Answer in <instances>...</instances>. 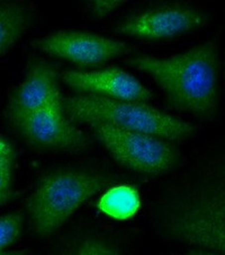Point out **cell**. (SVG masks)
I'll use <instances>...</instances> for the list:
<instances>
[{
  "label": "cell",
  "mask_w": 225,
  "mask_h": 255,
  "mask_svg": "<svg viewBox=\"0 0 225 255\" xmlns=\"http://www.w3.org/2000/svg\"><path fill=\"white\" fill-rule=\"evenodd\" d=\"M62 99L57 69L44 60H35L28 66L22 84L12 93L7 108L8 120L15 126L31 113Z\"/></svg>",
  "instance_id": "cell-9"
},
{
  "label": "cell",
  "mask_w": 225,
  "mask_h": 255,
  "mask_svg": "<svg viewBox=\"0 0 225 255\" xmlns=\"http://www.w3.org/2000/svg\"><path fill=\"white\" fill-rule=\"evenodd\" d=\"M130 67L154 80L175 108L202 119H211L218 105V53L204 43L168 58L135 56Z\"/></svg>",
  "instance_id": "cell-1"
},
{
  "label": "cell",
  "mask_w": 225,
  "mask_h": 255,
  "mask_svg": "<svg viewBox=\"0 0 225 255\" xmlns=\"http://www.w3.org/2000/svg\"><path fill=\"white\" fill-rule=\"evenodd\" d=\"M15 193L12 192V191H7V192H2L0 193V205H3V203H6L9 201L10 199L14 198Z\"/></svg>",
  "instance_id": "cell-17"
},
{
  "label": "cell",
  "mask_w": 225,
  "mask_h": 255,
  "mask_svg": "<svg viewBox=\"0 0 225 255\" xmlns=\"http://www.w3.org/2000/svg\"><path fill=\"white\" fill-rule=\"evenodd\" d=\"M0 255H29L26 251H0Z\"/></svg>",
  "instance_id": "cell-18"
},
{
  "label": "cell",
  "mask_w": 225,
  "mask_h": 255,
  "mask_svg": "<svg viewBox=\"0 0 225 255\" xmlns=\"http://www.w3.org/2000/svg\"><path fill=\"white\" fill-rule=\"evenodd\" d=\"M205 22V17L193 9L167 7L127 17L116 32L139 39H168L201 27Z\"/></svg>",
  "instance_id": "cell-10"
},
{
  "label": "cell",
  "mask_w": 225,
  "mask_h": 255,
  "mask_svg": "<svg viewBox=\"0 0 225 255\" xmlns=\"http://www.w3.org/2000/svg\"><path fill=\"white\" fill-rule=\"evenodd\" d=\"M163 229L179 243L225 255V172L177 199Z\"/></svg>",
  "instance_id": "cell-2"
},
{
  "label": "cell",
  "mask_w": 225,
  "mask_h": 255,
  "mask_svg": "<svg viewBox=\"0 0 225 255\" xmlns=\"http://www.w3.org/2000/svg\"><path fill=\"white\" fill-rule=\"evenodd\" d=\"M63 110L74 122H103L165 141H181L193 135L196 127L144 102L75 94L63 99Z\"/></svg>",
  "instance_id": "cell-3"
},
{
  "label": "cell",
  "mask_w": 225,
  "mask_h": 255,
  "mask_svg": "<svg viewBox=\"0 0 225 255\" xmlns=\"http://www.w3.org/2000/svg\"><path fill=\"white\" fill-rule=\"evenodd\" d=\"M12 128L27 142L46 149L77 151L90 143L88 135L68 118L63 99L31 113Z\"/></svg>",
  "instance_id": "cell-7"
},
{
  "label": "cell",
  "mask_w": 225,
  "mask_h": 255,
  "mask_svg": "<svg viewBox=\"0 0 225 255\" xmlns=\"http://www.w3.org/2000/svg\"><path fill=\"white\" fill-rule=\"evenodd\" d=\"M34 48L81 68L98 67L133 51L123 41L82 31H59L33 42Z\"/></svg>",
  "instance_id": "cell-6"
},
{
  "label": "cell",
  "mask_w": 225,
  "mask_h": 255,
  "mask_svg": "<svg viewBox=\"0 0 225 255\" xmlns=\"http://www.w3.org/2000/svg\"><path fill=\"white\" fill-rule=\"evenodd\" d=\"M24 228V215L14 212L0 216V251H5L22 235Z\"/></svg>",
  "instance_id": "cell-13"
},
{
  "label": "cell",
  "mask_w": 225,
  "mask_h": 255,
  "mask_svg": "<svg viewBox=\"0 0 225 255\" xmlns=\"http://www.w3.org/2000/svg\"><path fill=\"white\" fill-rule=\"evenodd\" d=\"M32 23V12L20 2L0 1V56L6 53Z\"/></svg>",
  "instance_id": "cell-11"
},
{
  "label": "cell",
  "mask_w": 225,
  "mask_h": 255,
  "mask_svg": "<svg viewBox=\"0 0 225 255\" xmlns=\"http://www.w3.org/2000/svg\"><path fill=\"white\" fill-rule=\"evenodd\" d=\"M15 152L11 144L0 135V193L10 191Z\"/></svg>",
  "instance_id": "cell-14"
},
{
  "label": "cell",
  "mask_w": 225,
  "mask_h": 255,
  "mask_svg": "<svg viewBox=\"0 0 225 255\" xmlns=\"http://www.w3.org/2000/svg\"><path fill=\"white\" fill-rule=\"evenodd\" d=\"M141 198L137 189L129 185H118L103 194L98 202V209L110 218L126 220L139 211Z\"/></svg>",
  "instance_id": "cell-12"
},
{
  "label": "cell",
  "mask_w": 225,
  "mask_h": 255,
  "mask_svg": "<svg viewBox=\"0 0 225 255\" xmlns=\"http://www.w3.org/2000/svg\"><path fill=\"white\" fill-rule=\"evenodd\" d=\"M190 255H220V254L212 253V252H207V251H205V252H195V253L190 254Z\"/></svg>",
  "instance_id": "cell-19"
},
{
  "label": "cell",
  "mask_w": 225,
  "mask_h": 255,
  "mask_svg": "<svg viewBox=\"0 0 225 255\" xmlns=\"http://www.w3.org/2000/svg\"><path fill=\"white\" fill-rule=\"evenodd\" d=\"M63 84L78 94H91L108 99L149 102L153 99L150 89L125 70L108 67L100 70H66L60 74Z\"/></svg>",
  "instance_id": "cell-8"
},
{
  "label": "cell",
  "mask_w": 225,
  "mask_h": 255,
  "mask_svg": "<svg viewBox=\"0 0 225 255\" xmlns=\"http://www.w3.org/2000/svg\"><path fill=\"white\" fill-rule=\"evenodd\" d=\"M67 255H118V250L107 241L88 239L78 244Z\"/></svg>",
  "instance_id": "cell-15"
},
{
  "label": "cell",
  "mask_w": 225,
  "mask_h": 255,
  "mask_svg": "<svg viewBox=\"0 0 225 255\" xmlns=\"http://www.w3.org/2000/svg\"><path fill=\"white\" fill-rule=\"evenodd\" d=\"M108 180L98 174L62 169L40 180L27 200L33 232L48 237L58 232L80 207L100 192Z\"/></svg>",
  "instance_id": "cell-4"
},
{
  "label": "cell",
  "mask_w": 225,
  "mask_h": 255,
  "mask_svg": "<svg viewBox=\"0 0 225 255\" xmlns=\"http://www.w3.org/2000/svg\"><path fill=\"white\" fill-rule=\"evenodd\" d=\"M87 126L118 164L143 174H162L175 166L178 154L169 141L103 122Z\"/></svg>",
  "instance_id": "cell-5"
},
{
  "label": "cell",
  "mask_w": 225,
  "mask_h": 255,
  "mask_svg": "<svg viewBox=\"0 0 225 255\" xmlns=\"http://www.w3.org/2000/svg\"><path fill=\"white\" fill-rule=\"evenodd\" d=\"M125 1H92L91 2V11L96 18H103L112 14L118 8L124 5Z\"/></svg>",
  "instance_id": "cell-16"
}]
</instances>
